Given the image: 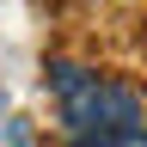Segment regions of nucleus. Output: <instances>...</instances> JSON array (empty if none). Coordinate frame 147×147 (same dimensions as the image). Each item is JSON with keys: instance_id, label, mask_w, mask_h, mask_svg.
I'll use <instances>...</instances> for the list:
<instances>
[{"instance_id": "obj_1", "label": "nucleus", "mask_w": 147, "mask_h": 147, "mask_svg": "<svg viewBox=\"0 0 147 147\" xmlns=\"http://www.w3.org/2000/svg\"><path fill=\"white\" fill-rule=\"evenodd\" d=\"M49 86H55V98H61V123H67L74 141L110 135V129H141V92L135 86L98 80V74H86L74 61H55L49 67Z\"/></svg>"}, {"instance_id": "obj_2", "label": "nucleus", "mask_w": 147, "mask_h": 147, "mask_svg": "<svg viewBox=\"0 0 147 147\" xmlns=\"http://www.w3.org/2000/svg\"><path fill=\"white\" fill-rule=\"evenodd\" d=\"M74 147H147V129H110V135H86Z\"/></svg>"}]
</instances>
